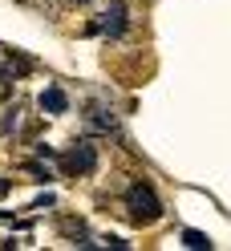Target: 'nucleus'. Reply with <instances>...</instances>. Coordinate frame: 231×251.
Listing matches in <instances>:
<instances>
[{"instance_id": "nucleus-3", "label": "nucleus", "mask_w": 231, "mask_h": 251, "mask_svg": "<svg viewBox=\"0 0 231 251\" xmlns=\"http://www.w3.org/2000/svg\"><path fill=\"white\" fill-rule=\"evenodd\" d=\"M73 170H81V175H89V170L98 166V158H94V146H85V142H77V150H69V158H65Z\"/></svg>"}, {"instance_id": "nucleus-5", "label": "nucleus", "mask_w": 231, "mask_h": 251, "mask_svg": "<svg viewBox=\"0 0 231 251\" xmlns=\"http://www.w3.org/2000/svg\"><path fill=\"white\" fill-rule=\"evenodd\" d=\"M182 243H187L191 251H207L211 247V239H207L203 231H182Z\"/></svg>"}, {"instance_id": "nucleus-2", "label": "nucleus", "mask_w": 231, "mask_h": 251, "mask_svg": "<svg viewBox=\"0 0 231 251\" xmlns=\"http://www.w3.org/2000/svg\"><path fill=\"white\" fill-rule=\"evenodd\" d=\"M102 33H110V37H118L122 33V28H126V8H122V4H110V8H105L102 12Z\"/></svg>"}, {"instance_id": "nucleus-1", "label": "nucleus", "mask_w": 231, "mask_h": 251, "mask_svg": "<svg viewBox=\"0 0 231 251\" xmlns=\"http://www.w3.org/2000/svg\"><path fill=\"white\" fill-rule=\"evenodd\" d=\"M126 207L134 215V223H154V219L162 215V202H158V195H154L146 182H134L126 191Z\"/></svg>"}, {"instance_id": "nucleus-4", "label": "nucleus", "mask_w": 231, "mask_h": 251, "mask_svg": "<svg viewBox=\"0 0 231 251\" xmlns=\"http://www.w3.org/2000/svg\"><path fill=\"white\" fill-rule=\"evenodd\" d=\"M65 105H69V98L57 85H49V89L41 93V109H49V114H65Z\"/></svg>"}]
</instances>
